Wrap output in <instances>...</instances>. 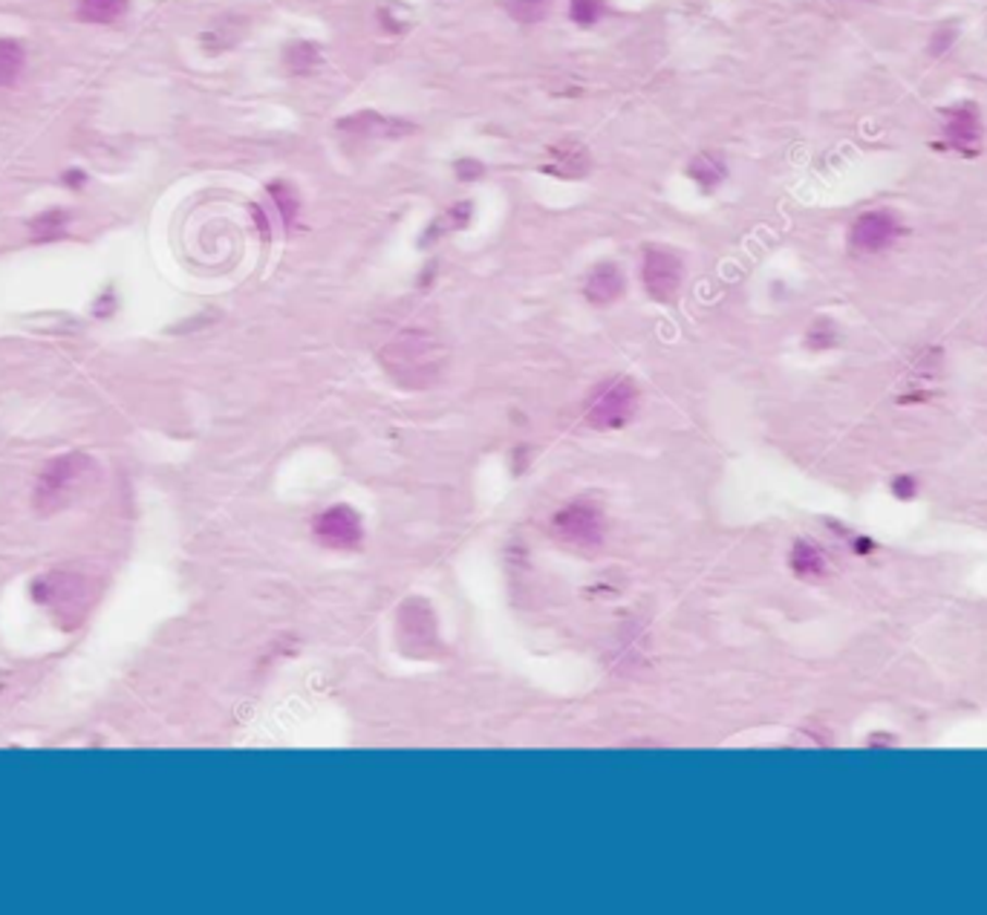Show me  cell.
<instances>
[{
	"label": "cell",
	"mask_w": 987,
	"mask_h": 915,
	"mask_svg": "<svg viewBox=\"0 0 987 915\" xmlns=\"http://www.w3.org/2000/svg\"><path fill=\"white\" fill-rule=\"evenodd\" d=\"M442 346L428 332L407 330L381 350V364L404 388H428L442 373Z\"/></svg>",
	"instance_id": "6da1fadb"
},
{
	"label": "cell",
	"mask_w": 987,
	"mask_h": 915,
	"mask_svg": "<svg viewBox=\"0 0 987 915\" xmlns=\"http://www.w3.org/2000/svg\"><path fill=\"white\" fill-rule=\"evenodd\" d=\"M96 462L87 454H61L41 468L33 488V505L38 514H58L73 503V497L87 486Z\"/></svg>",
	"instance_id": "7a4b0ae2"
},
{
	"label": "cell",
	"mask_w": 987,
	"mask_h": 915,
	"mask_svg": "<svg viewBox=\"0 0 987 915\" xmlns=\"http://www.w3.org/2000/svg\"><path fill=\"white\" fill-rule=\"evenodd\" d=\"M29 595L61 624V630L78 627L93 607L87 577L73 575V572H47V575L35 577Z\"/></svg>",
	"instance_id": "3957f363"
},
{
	"label": "cell",
	"mask_w": 987,
	"mask_h": 915,
	"mask_svg": "<svg viewBox=\"0 0 987 915\" xmlns=\"http://www.w3.org/2000/svg\"><path fill=\"white\" fill-rule=\"evenodd\" d=\"M638 411V388L630 379L604 381L601 388L593 390L589 404H586V422L595 430H616L624 428Z\"/></svg>",
	"instance_id": "277c9868"
},
{
	"label": "cell",
	"mask_w": 987,
	"mask_h": 915,
	"mask_svg": "<svg viewBox=\"0 0 987 915\" xmlns=\"http://www.w3.org/2000/svg\"><path fill=\"white\" fill-rule=\"evenodd\" d=\"M551 532L572 546H598L604 540V512L589 500H572L551 514Z\"/></svg>",
	"instance_id": "5b68a950"
},
{
	"label": "cell",
	"mask_w": 987,
	"mask_h": 915,
	"mask_svg": "<svg viewBox=\"0 0 987 915\" xmlns=\"http://www.w3.org/2000/svg\"><path fill=\"white\" fill-rule=\"evenodd\" d=\"M642 283L653 301H658V304H670V301L682 292L684 283L682 257L665 246L644 248Z\"/></svg>",
	"instance_id": "8992f818"
},
{
	"label": "cell",
	"mask_w": 987,
	"mask_h": 915,
	"mask_svg": "<svg viewBox=\"0 0 987 915\" xmlns=\"http://www.w3.org/2000/svg\"><path fill=\"white\" fill-rule=\"evenodd\" d=\"M898 237H901V220L889 208H875V211L857 215V220L849 229V246L855 248L857 255H880L889 246H895Z\"/></svg>",
	"instance_id": "52a82bcc"
},
{
	"label": "cell",
	"mask_w": 987,
	"mask_h": 915,
	"mask_svg": "<svg viewBox=\"0 0 987 915\" xmlns=\"http://www.w3.org/2000/svg\"><path fill=\"white\" fill-rule=\"evenodd\" d=\"M315 540L336 552H350L364 540V523L350 505H329L313 520Z\"/></svg>",
	"instance_id": "ba28073f"
},
{
	"label": "cell",
	"mask_w": 987,
	"mask_h": 915,
	"mask_svg": "<svg viewBox=\"0 0 987 915\" xmlns=\"http://www.w3.org/2000/svg\"><path fill=\"white\" fill-rule=\"evenodd\" d=\"M941 136L950 150L959 154H976L982 145V115L973 101H962L955 108L945 110L941 119Z\"/></svg>",
	"instance_id": "9c48e42d"
},
{
	"label": "cell",
	"mask_w": 987,
	"mask_h": 915,
	"mask_svg": "<svg viewBox=\"0 0 987 915\" xmlns=\"http://www.w3.org/2000/svg\"><path fill=\"white\" fill-rule=\"evenodd\" d=\"M338 131L355 139H399L404 133H413L411 122L402 119H390V115L373 113V110H362V113L346 115L338 122Z\"/></svg>",
	"instance_id": "30bf717a"
},
{
	"label": "cell",
	"mask_w": 987,
	"mask_h": 915,
	"mask_svg": "<svg viewBox=\"0 0 987 915\" xmlns=\"http://www.w3.org/2000/svg\"><path fill=\"white\" fill-rule=\"evenodd\" d=\"M626 278L621 272V266L612 260H601L595 264L584 278V295L593 306H612L618 297L624 295Z\"/></svg>",
	"instance_id": "8fae6325"
},
{
	"label": "cell",
	"mask_w": 987,
	"mask_h": 915,
	"mask_svg": "<svg viewBox=\"0 0 987 915\" xmlns=\"http://www.w3.org/2000/svg\"><path fill=\"white\" fill-rule=\"evenodd\" d=\"M544 171L555 173V176H566V180L584 176L589 171V150L581 142H558L546 150Z\"/></svg>",
	"instance_id": "7c38bea8"
},
{
	"label": "cell",
	"mask_w": 987,
	"mask_h": 915,
	"mask_svg": "<svg viewBox=\"0 0 987 915\" xmlns=\"http://www.w3.org/2000/svg\"><path fill=\"white\" fill-rule=\"evenodd\" d=\"M789 570L797 577H803V581H815V577L826 575L829 561H826V552H822L817 544H812V540H797L789 552Z\"/></svg>",
	"instance_id": "4fadbf2b"
},
{
	"label": "cell",
	"mask_w": 987,
	"mask_h": 915,
	"mask_svg": "<svg viewBox=\"0 0 987 915\" xmlns=\"http://www.w3.org/2000/svg\"><path fill=\"white\" fill-rule=\"evenodd\" d=\"M687 176L696 182V188H699L702 194H714V191L724 182V176H728V166H724L716 154H699V157L691 159Z\"/></svg>",
	"instance_id": "5bb4252c"
},
{
	"label": "cell",
	"mask_w": 987,
	"mask_h": 915,
	"mask_svg": "<svg viewBox=\"0 0 987 915\" xmlns=\"http://www.w3.org/2000/svg\"><path fill=\"white\" fill-rule=\"evenodd\" d=\"M70 211L64 208H50V211H41V215H35L29 220V237L33 243H56V240L66 237V229H70Z\"/></svg>",
	"instance_id": "9a60e30c"
},
{
	"label": "cell",
	"mask_w": 987,
	"mask_h": 915,
	"mask_svg": "<svg viewBox=\"0 0 987 915\" xmlns=\"http://www.w3.org/2000/svg\"><path fill=\"white\" fill-rule=\"evenodd\" d=\"M131 0H75V15L87 24H115L127 15Z\"/></svg>",
	"instance_id": "2e32d148"
},
{
	"label": "cell",
	"mask_w": 987,
	"mask_h": 915,
	"mask_svg": "<svg viewBox=\"0 0 987 915\" xmlns=\"http://www.w3.org/2000/svg\"><path fill=\"white\" fill-rule=\"evenodd\" d=\"M269 199H272L275 203V211H278V217H280V223H283V229H295V223H297V215H301V197H297V191L292 188V185H289V182H272V185H269Z\"/></svg>",
	"instance_id": "e0dca14e"
},
{
	"label": "cell",
	"mask_w": 987,
	"mask_h": 915,
	"mask_svg": "<svg viewBox=\"0 0 987 915\" xmlns=\"http://www.w3.org/2000/svg\"><path fill=\"white\" fill-rule=\"evenodd\" d=\"M26 64V50L24 44L15 38H0V87L15 84L24 73Z\"/></svg>",
	"instance_id": "ac0fdd59"
},
{
	"label": "cell",
	"mask_w": 987,
	"mask_h": 915,
	"mask_svg": "<svg viewBox=\"0 0 987 915\" xmlns=\"http://www.w3.org/2000/svg\"><path fill=\"white\" fill-rule=\"evenodd\" d=\"M283 61H287V70L292 75H309L315 66L321 64V50L313 41H295L287 47Z\"/></svg>",
	"instance_id": "d6986e66"
},
{
	"label": "cell",
	"mask_w": 987,
	"mask_h": 915,
	"mask_svg": "<svg viewBox=\"0 0 987 915\" xmlns=\"http://www.w3.org/2000/svg\"><path fill=\"white\" fill-rule=\"evenodd\" d=\"M471 215H474V206H471V203H456V206H451L444 215H439L437 220H434V225H430L428 234H425V243H434V240L448 234V231L465 229V225L471 223Z\"/></svg>",
	"instance_id": "ffe728a7"
},
{
	"label": "cell",
	"mask_w": 987,
	"mask_h": 915,
	"mask_svg": "<svg viewBox=\"0 0 987 915\" xmlns=\"http://www.w3.org/2000/svg\"><path fill=\"white\" fill-rule=\"evenodd\" d=\"M549 3L551 0H505V9L520 24H535V21H540L546 15Z\"/></svg>",
	"instance_id": "44dd1931"
},
{
	"label": "cell",
	"mask_w": 987,
	"mask_h": 915,
	"mask_svg": "<svg viewBox=\"0 0 987 915\" xmlns=\"http://www.w3.org/2000/svg\"><path fill=\"white\" fill-rule=\"evenodd\" d=\"M607 12V3L604 0H572L569 3V15L575 21L577 26H593L598 24Z\"/></svg>",
	"instance_id": "7402d4cb"
},
{
	"label": "cell",
	"mask_w": 987,
	"mask_h": 915,
	"mask_svg": "<svg viewBox=\"0 0 987 915\" xmlns=\"http://www.w3.org/2000/svg\"><path fill=\"white\" fill-rule=\"evenodd\" d=\"M834 339H838V332H834V324H831V321H815L812 327H808V332H806V346H808V350H817V353H820V350H829V346L834 344Z\"/></svg>",
	"instance_id": "603a6c76"
},
{
	"label": "cell",
	"mask_w": 987,
	"mask_h": 915,
	"mask_svg": "<svg viewBox=\"0 0 987 915\" xmlns=\"http://www.w3.org/2000/svg\"><path fill=\"white\" fill-rule=\"evenodd\" d=\"M955 38H959V33H955V26H938L936 33L930 35V56L933 58L947 56V52L953 50Z\"/></svg>",
	"instance_id": "cb8c5ba5"
},
{
	"label": "cell",
	"mask_w": 987,
	"mask_h": 915,
	"mask_svg": "<svg viewBox=\"0 0 987 915\" xmlns=\"http://www.w3.org/2000/svg\"><path fill=\"white\" fill-rule=\"evenodd\" d=\"M892 495H895L898 500H915V495H918V479L910 477V474H898V477L892 479Z\"/></svg>",
	"instance_id": "d4e9b609"
},
{
	"label": "cell",
	"mask_w": 987,
	"mask_h": 915,
	"mask_svg": "<svg viewBox=\"0 0 987 915\" xmlns=\"http://www.w3.org/2000/svg\"><path fill=\"white\" fill-rule=\"evenodd\" d=\"M453 171H456V180L474 182V180H479L483 173H486V166H483V162H477V159H460V162L453 166Z\"/></svg>",
	"instance_id": "484cf974"
},
{
	"label": "cell",
	"mask_w": 987,
	"mask_h": 915,
	"mask_svg": "<svg viewBox=\"0 0 987 915\" xmlns=\"http://www.w3.org/2000/svg\"><path fill=\"white\" fill-rule=\"evenodd\" d=\"M849 549H852V552H855L857 558H869V554H873L875 549H878V546H875L873 537L855 535V537H849Z\"/></svg>",
	"instance_id": "4316f807"
},
{
	"label": "cell",
	"mask_w": 987,
	"mask_h": 915,
	"mask_svg": "<svg viewBox=\"0 0 987 915\" xmlns=\"http://www.w3.org/2000/svg\"><path fill=\"white\" fill-rule=\"evenodd\" d=\"M61 182H64L70 191H82L84 185H87V173H84L82 168H70V171H64Z\"/></svg>",
	"instance_id": "83f0119b"
},
{
	"label": "cell",
	"mask_w": 987,
	"mask_h": 915,
	"mask_svg": "<svg viewBox=\"0 0 987 915\" xmlns=\"http://www.w3.org/2000/svg\"><path fill=\"white\" fill-rule=\"evenodd\" d=\"M113 309H115L113 289H105V295H101L99 301H96V315H99V318H105V315H110Z\"/></svg>",
	"instance_id": "f1b7e54d"
}]
</instances>
